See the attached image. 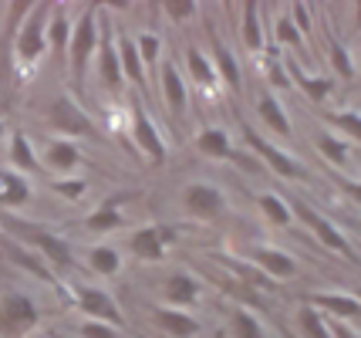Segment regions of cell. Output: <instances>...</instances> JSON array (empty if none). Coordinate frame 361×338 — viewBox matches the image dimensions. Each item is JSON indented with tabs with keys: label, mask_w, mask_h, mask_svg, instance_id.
Segmentation results:
<instances>
[{
	"label": "cell",
	"mask_w": 361,
	"mask_h": 338,
	"mask_svg": "<svg viewBox=\"0 0 361 338\" xmlns=\"http://www.w3.org/2000/svg\"><path fill=\"white\" fill-rule=\"evenodd\" d=\"M0 230L7 234V237H14L20 241L24 247H31L34 254H41V258L51 264V271H75V251H71V241L61 237L58 230H51L44 224H34V220H20L14 213H0Z\"/></svg>",
	"instance_id": "1"
},
{
	"label": "cell",
	"mask_w": 361,
	"mask_h": 338,
	"mask_svg": "<svg viewBox=\"0 0 361 338\" xmlns=\"http://www.w3.org/2000/svg\"><path fill=\"white\" fill-rule=\"evenodd\" d=\"M98 34H102V7H81L75 31H71V44H68V65H71V85L75 92L85 88L92 58L98 51Z\"/></svg>",
	"instance_id": "2"
},
{
	"label": "cell",
	"mask_w": 361,
	"mask_h": 338,
	"mask_svg": "<svg viewBox=\"0 0 361 338\" xmlns=\"http://www.w3.org/2000/svg\"><path fill=\"white\" fill-rule=\"evenodd\" d=\"M287 203H290V213H294V220H300V224L307 227V230H311V234H314V237H317L321 243H324L328 251L341 254V258L351 260V264H361L358 251L351 247V241H348V237L341 234V230H338V227L331 224L328 217H321V213H317L314 207H307V203H304L300 196H290Z\"/></svg>",
	"instance_id": "3"
},
{
	"label": "cell",
	"mask_w": 361,
	"mask_h": 338,
	"mask_svg": "<svg viewBox=\"0 0 361 338\" xmlns=\"http://www.w3.org/2000/svg\"><path fill=\"white\" fill-rule=\"evenodd\" d=\"M47 14H51V4H34L24 24L17 28L14 37V54L24 68H34L47 51Z\"/></svg>",
	"instance_id": "4"
},
{
	"label": "cell",
	"mask_w": 361,
	"mask_h": 338,
	"mask_svg": "<svg viewBox=\"0 0 361 338\" xmlns=\"http://www.w3.org/2000/svg\"><path fill=\"white\" fill-rule=\"evenodd\" d=\"M41 322V308L34 305L24 291H4L0 294V335L4 338H24L31 335Z\"/></svg>",
	"instance_id": "5"
},
{
	"label": "cell",
	"mask_w": 361,
	"mask_h": 338,
	"mask_svg": "<svg viewBox=\"0 0 361 338\" xmlns=\"http://www.w3.org/2000/svg\"><path fill=\"white\" fill-rule=\"evenodd\" d=\"M47 126L54 132H61L64 139H71V135H78V139H98V126H94V119L85 109H81L75 98L68 95H58L47 102Z\"/></svg>",
	"instance_id": "6"
},
{
	"label": "cell",
	"mask_w": 361,
	"mask_h": 338,
	"mask_svg": "<svg viewBox=\"0 0 361 338\" xmlns=\"http://www.w3.org/2000/svg\"><path fill=\"white\" fill-rule=\"evenodd\" d=\"M94 71H98V81L102 88L118 95L122 85H126V75H122V61H118V41H115V28L109 20V11L102 7V34H98V51H94Z\"/></svg>",
	"instance_id": "7"
},
{
	"label": "cell",
	"mask_w": 361,
	"mask_h": 338,
	"mask_svg": "<svg viewBox=\"0 0 361 338\" xmlns=\"http://www.w3.org/2000/svg\"><path fill=\"white\" fill-rule=\"evenodd\" d=\"M240 126H243V143H247V149L253 152V159L257 162H267L270 173H277L281 179H307V173H304V166H300L290 152H283V149H277L274 143H267L260 132H253L243 119H240Z\"/></svg>",
	"instance_id": "8"
},
{
	"label": "cell",
	"mask_w": 361,
	"mask_h": 338,
	"mask_svg": "<svg viewBox=\"0 0 361 338\" xmlns=\"http://www.w3.org/2000/svg\"><path fill=\"white\" fill-rule=\"evenodd\" d=\"M68 294H71L75 308H78L88 322H102V325H111V328H115V325H126V315H122L118 301H115L105 288L75 284V288H68Z\"/></svg>",
	"instance_id": "9"
},
{
	"label": "cell",
	"mask_w": 361,
	"mask_h": 338,
	"mask_svg": "<svg viewBox=\"0 0 361 338\" xmlns=\"http://www.w3.org/2000/svg\"><path fill=\"white\" fill-rule=\"evenodd\" d=\"M0 254L11 260L14 267H20V271H27L31 277H37V281H44L47 288H58V291H64V284L58 281V274L51 271V264H47L41 254H34L31 247H24L20 241H14V237H7L4 230H0ZM68 294V291H64Z\"/></svg>",
	"instance_id": "10"
},
{
	"label": "cell",
	"mask_w": 361,
	"mask_h": 338,
	"mask_svg": "<svg viewBox=\"0 0 361 338\" xmlns=\"http://www.w3.org/2000/svg\"><path fill=\"white\" fill-rule=\"evenodd\" d=\"M176 227L169 224H145L139 230H132V237H128V251L135 254L139 260H149V264H156V260L166 258V251H169V243H176Z\"/></svg>",
	"instance_id": "11"
},
{
	"label": "cell",
	"mask_w": 361,
	"mask_h": 338,
	"mask_svg": "<svg viewBox=\"0 0 361 338\" xmlns=\"http://www.w3.org/2000/svg\"><path fill=\"white\" fill-rule=\"evenodd\" d=\"M183 210L189 217H196V220H220L226 213V196H223L220 186L196 179V183H189L183 190Z\"/></svg>",
	"instance_id": "12"
},
{
	"label": "cell",
	"mask_w": 361,
	"mask_h": 338,
	"mask_svg": "<svg viewBox=\"0 0 361 338\" xmlns=\"http://www.w3.org/2000/svg\"><path fill=\"white\" fill-rule=\"evenodd\" d=\"M132 143L139 145V152L145 159L166 162V139H162V132L156 129L152 115L145 112L139 102L132 105Z\"/></svg>",
	"instance_id": "13"
},
{
	"label": "cell",
	"mask_w": 361,
	"mask_h": 338,
	"mask_svg": "<svg viewBox=\"0 0 361 338\" xmlns=\"http://www.w3.org/2000/svg\"><path fill=\"white\" fill-rule=\"evenodd\" d=\"M307 305L317 308L324 318L331 315L334 322H361V301L355 294H345V291H311Z\"/></svg>",
	"instance_id": "14"
},
{
	"label": "cell",
	"mask_w": 361,
	"mask_h": 338,
	"mask_svg": "<svg viewBox=\"0 0 361 338\" xmlns=\"http://www.w3.org/2000/svg\"><path fill=\"white\" fill-rule=\"evenodd\" d=\"M206 37H209V48H213L209 61H213V68H216L220 85H226L233 95H240V88H243V75H240V61H236V54L226 48V41L216 34L213 24H206Z\"/></svg>",
	"instance_id": "15"
},
{
	"label": "cell",
	"mask_w": 361,
	"mask_h": 338,
	"mask_svg": "<svg viewBox=\"0 0 361 338\" xmlns=\"http://www.w3.org/2000/svg\"><path fill=\"white\" fill-rule=\"evenodd\" d=\"M156 88H159V95H162V102H166L169 115H176V119H186L189 88H186V78H183V71H179L173 61H166V65L159 68Z\"/></svg>",
	"instance_id": "16"
},
{
	"label": "cell",
	"mask_w": 361,
	"mask_h": 338,
	"mask_svg": "<svg viewBox=\"0 0 361 338\" xmlns=\"http://www.w3.org/2000/svg\"><path fill=\"white\" fill-rule=\"evenodd\" d=\"M250 260L260 267L264 274L277 277V281H294L300 274V264L294 254H287L281 247H267V243H253L250 247Z\"/></svg>",
	"instance_id": "17"
},
{
	"label": "cell",
	"mask_w": 361,
	"mask_h": 338,
	"mask_svg": "<svg viewBox=\"0 0 361 338\" xmlns=\"http://www.w3.org/2000/svg\"><path fill=\"white\" fill-rule=\"evenodd\" d=\"M283 68H287V78H290V85L298 81L300 92L311 98V102H324V98L334 95V88H338L334 75H311V71H304L294 54H287V58H283Z\"/></svg>",
	"instance_id": "18"
},
{
	"label": "cell",
	"mask_w": 361,
	"mask_h": 338,
	"mask_svg": "<svg viewBox=\"0 0 361 338\" xmlns=\"http://www.w3.org/2000/svg\"><path fill=\"white\" fill-rule=\"evenodd\" d=\"M132 200V193H115L109 196L105 203L98 210H92L85 220H81V227L85 230H92V234H111V230H118V227L126 224V203Z\"/></svg>",
	"instance_id": "19"
},
{
	"label": "cell",
	"mask_w": 361,
	"mask_h": 338,
	"mask_svg": "<svg viewBox=\"0 0 361 338\" xmlns=\"http://www.w3.org/2000/svg\"><path fill=\"white\" fill-rule=\"evenodd\" d=\"M81 166V149L71 139H51L44 145V156H41V169H51L58 176H68Z\"/></svg>",
	"instance_id": "20"
},
{
	"label": "cell",
	"mask_w": 361,
	"mask_h": 338,
	"mask_svg": "<svg viewBox=\"0 0 361 338\" xmlns=\"http://www.w3.org/2000/svg\"><path fill=\"white\" fill-rule=\"evenodd\" d=\"M152 325L159 332L173 338H192L200 335V322L189 315V311H179V308H166V305H156L152 308Z\"/></svg>",
	"instance_id": "21"
},
{
	"label": "cell",
	"mask_w": 361,
	"mask_h": 338,
	"mask_svg": "<svg viewBox=\"0 0 361 338\" xmlns=\"http://www.w3.org/2000/svg\"><path fill=\"white\" fill-rule=\"evenodd\" d=\"M71 31H75V17H71V11H68L64 4H51V14H47V51L68 54Z\"/></svg>",
	"instance_id": "22"
},
{
	"label": "cell",
	"mask_w": 361,
	"mask_h": 338,
	"mask_svg": "<svg viewBox=\"0 0 361 338\" xmlns=\"http://www.w3.org/2000/svg\"><path fill=\"white\" fill-rule=\"evenodd\" d=\"M162 298H166V308H179V311H186L189 305H196V301H200V284H196L186 271H176V274L166 277V284H162Z\"/></svg>",
	"instance_id": "23"
},
{
	"label": "cell",
	"mask_w": 361,
	"mask_h": 338,
	"mask_svg": "<svg viewBox=\"0 0 361 338\" xmlns=\"http://www.w3.org/2000/svg\"><path fill=\"white\" fill-rule=\"evenodd\" d=\"M240 37H243V48L253 51V54H260V51L267 48L260 4H243V7H240Z\"/></svg>",
	"instance_id": "24"
},
{
	"label": "cell",
	"mask_w": 361,
	"mask_h": 338,
	"mask_svg": "<svg viewBox=\"0 0 361 338\" xmlns=\"http://www.w3.org/2000/svg\"><path fill=\"white\" fill-rule=\"evenodd\" d=\"M196 149L203 152L206 159H233V135L220 126H206V129L196 132Z\"/></svg>",
	"instance_id": "25"
},
{
	"label": "cell",
	"mask_w": 361,
	"mask_h": 338,
	"mask_svg": "<svg viewBox=\"0 0 361 338\" xmlns=\"http://www.w3.org/2000/svg\"><path fill=\"white\" fill-rule=\"evenodd\" d=\"M115 41H118V61H122V75H126L132 85L145 88L149 71H145V65H142V58H139L135 37H132V34H126V31H115Z\"/></svg>",
	"instance_id": "26"
},
{
	"label": "cell",
	"mask_w": 361,
	"mask_h": 338,
	"mask_svg": "<svg viewBox=\"0 0 361 338\" xmlns=\"http://www.w3.org/2000/svg\"><path fill=\"white\" fill-rule=\"evenodd\" d=\"M257 115H260V122H264L274 135H281V139H290V135H294V126H290V119L283 112L281 98H274L270 92H264V95L257 98Z\"/></svg>",
	"instance_id": "27"
},
{
	"label": "cell",
	"mask_w": 361,
	"mask_h": 338,
	"mask_svg": "<svg viewBox=\"0 0 361 338\" xmlns=\"http://www.w3.org/2000/svg\"><path fill=\"white\" fill-rule=\"evenodd\" d=\"M24 203H31V183L14 169H0V207H4V213L24 207Z\"/></svg>",
	"instance_id": "28"
},
{
	"label": "cell",
	"mask_w": 361,
	"mask_h": 338,
	"mask_svg": "<svg viewBox=\"0 0 361 338\" xmlns=\"http://www.w3.org/2000/svg\"><path fill=\"white\" fill-rule=\"evenodd\" d=\"M186 71L189 78L196 81V88H203V92H216L220 88V78H216V68L209 61V54H203L200 48H186Z\"/></svg>",
	"instance_id": "29"
},
{
	"label": "cell",
	"mask_w": 361,
	"mask_h": 338,
	"mask_svg": "<svg viewBox=\"0 0 361 338\" xmlns=\"http://www.w3.org/2000/svg\"><path fill=\"white\" fill-rule=\"evenodd\" d=\"M7 162H11V169L14 173H37L41 169V159H37V152L31 149V143H27V135L17 129L11 132V149H7Z\"/></svg>",
	"instance_id": "30"
},
{
	"label": "cell",
	"mask_w": 361,
	"mask_h": 338,
	"mask_svg": "<svg viewBox=\"0 0 361 338\" xmlns=\"http://www.w3.org/2000/svg\"><path fill=\"white\" fill-rule=\"evenodd\" d=\"M324 126L338 132L345 143H361V109H341V112H324Z\"/></svg>",
	"instance_id": "31"
},
{
	"label": "cell",
	"mask_w": 361,
	"mask_h": 338,
	"mask_svg": "<svg viewBox=\"0 0 361 338\" xmlns=\"http://www.w3.org/2000/svg\"><path fill=\"white\" fill-rule=\"evenodd\" d=\"M314 145H317V152H321L331 166H338V169H345L348 159H351V145H348L345 139H338L334 132H317Z\"/></svg>",
	"instance_id": "32"
},
{
	"label": "cell",
	"mask_w": 361,
	"mask_h": 338,
	"mask_svg": "<svg viewBox=\"0 0 361 338\" xmlns=\"http://www.w3.org/2000/svg\"><path fill=\"white\" fill-rule=\"evenodd\" d=\"M226 322H230V335L233 338H267L260 318L253 315L250 308H230V318Z\"/></svg>",
	"instance_id": "33"
},
{
	"label": "cell",
	"mask_w": 361,
	"mask_h": 338,
	"mask_svg": "<svg viewBox=\"0 0 361 338\" xmlns=\"http://www.w3.org/2000/svg\"><path fill=\"white\" fill-rule=\"evenodd\" d=\"M257 207H260V213H264L274 227H290V224H294L290 203H287L281 193H260V196H257Z\"/></svg>",
	"instance_id": "34"
},
{
	"label": "cell",
	"mask_w": 361,
	"mask_h": 338,
	"mask_svg": "<svg viewBox=\"0 0 361 338\" xmlns=\"http://www.w3.org/2000/svg\"><path fill=\"white\" fill-rule=\"evenodd\" d=\"M88 267L94 274H102V277H115L122 271V254L115 247H109V243H98V247L88 251Z\"/></svg>",
	"instance_id": "35"
},
{
	"label": "cell",
	"mask_w": 361,
	"mask_h": 338,
	"mask_svg": "<svg viewBox=\"0 0 361 338\" xmlns=\"http://www.w3.org/2000/svg\"><path fill=\"white\" fill-rule=\"evenodd\" d=\"M298 328L304 338H334L328 328V318L311 305H300L298 308Z\"/></svg>",
	"instance_id": "36"
},
{
	"label": "cell",
	"mask_w": 361,
	"mask_h": 338,
	"mask_svg": "<svg viewBox=\"0 0 361 338\" xmlns=\"http://www.w3.org/2000/svg\"><path fill=\"white\" fill-rule=\"evenodd\" d=\"M328 61H331V68H334L338 78H345V81L355 78V61H351V54H348V48L331 31H328Z\"/></svg>",
	"instance_id": "37"
},
{
	"label": "cell",
	"mask_w": 361,
	"mask_h": 338,
	"mask_svg": "<svg viewBox=\"0 0 361 338\" xmlns=\"http://www.w3.org/2000/svg\"><path fill=\"white\" fill-rule=\"evenodd\" d=\"M135 48H139V58H142V65H145V71H149V68L156 71L159 54H162V37H159L156 31H142L139 37H135ZM152 78H159V71Z\"/></svg>",
	"instance_id": "38"
},
{
	"label": "cell",
	"mask_w": 361,
	"mask_h": 338,
	"mask_svg": "<svg viewBox=\"0 0 361 338\" xmlns=\"http://www.w3.org/2000/svg\"><path fill=\"white\" fill-rule=\"evenodd\" d=\"M47 190L54 196H61V200H71V203H78L81 196L88 193V183L78 176H61V179H51L47 183Z\"/></svg>",
	"instance_id": "39"
},
{
	"label": "cell",
	"mask_w": 361,
	"mask_h": 338,
	"mask_svg": "<svg viewBox=\"0 0 361 338\" xmlns=\"http://www.w3.org/2000/svg\"><path fill=\"white\" fill-rule=\"evenodd\" d=\"M274 37H277V44H287V48H304V37H300V31L294 28L290 14H277V20H274Z\"/></svg>",
	"instance_id": "40"
},
{
	"label": "cell",
	"mask_w": 361,
	"mask_h": 338,
	"mask_svg": "<svg viewBox=\"0 0 361 338\" xmlns=\"http://www.w3.org/2000/svg\"><path fill=\"white\" fill-rule=\"evenodd\" d=\"M287 14H290V20H294V28H298L300 31V37H307V34H311V28H314V17H311V11H307V4H290V11H287Z\"/></svg>",
	"instance_id": "41"
},
{
	"label": "cell",
	"mask_w": 361,
	"mask_h": 338,
	"mask_svg": "<svg viewBox=\"0 0 361 338\" xmlns=\"http://www.w3.org/2000/svg\"><path fill=\"white\" fill-rule=\"evenodd\" d=\"M264 75L270 78V85H281V88H290V78H287V68H283L281 54H270L267 65H264Z\"/></svg>",
	"instance_id": "42"
},
{
	"label": "cell",
	"mask_w": 361,
	"mask_h": 338,
	"mask_svg": "<svg viewBox=\"0 0 361 338\" xmlns=\"http://www.w3.org/2000/svg\"><path fill=\"white\" fill-rule=\"evenodd\" d=\"M162 11H166L169 20H189V17H196L200 7L192 0H169V4H162Z\"/></svg>",
	"instance_id": "43"
},
{
	"label": "cell",
	"mask_w": 361,
	"mask_h": 338,
	"mask_svg": "<svg viewBox=\"0 0 361 338\" xmlns=\"http://www.w3.org/2000/svg\"><path fill=\"white\" fill-rule=\"evenodd\" d=\"M78 335L81 338H118V332L111 328V325H102V322H85L78 325Z\"/></svg>",
	"instance_id": "44"
},
{
	"label": "cell",
	"mask_w": 361,
	"mask_h": 338,
	"mask_svg": "<svg viewBox=\"0 0 361 338\" xmlns=\"http://www.w3.org/2000/svg\"><path fill=\"white\" fill-rule=\"evenodd\" d=\"M338 186L345 190L355 203H361V179H348V176H338Z\"/></svg>",
	"instance_id": "45"
},
{
	"label": "cell",
	"mask_w": 361,
	"mask_h": 338,
	"mask_svg": "<svg viewBox=\"0 0 361 338\" xmlns=\"http://www.w3.org/2000/svg\"><path fill=\"white\" fill-rule=\"evenodd\" d=\"M328 328H331V335L334 338H361V332H355V328L345 325V322H328Z\"/></svg>",
	"instance_id": "46"
},
{
	"label": "cell",
	"mask_w": 361,
	"mask_h": 338,
	"mask_svg": "<svg viewBox=\"0 0 361 338\" xmlns=\"http://www.w3.org/2000/svg\"><path fill=\"white\" fill-rule=\"evenodd\" d=\"M355 28H361V4L355 7Z\"/></svg>",
	"instance_id": "47"
},
{
	"label": "cell",
	"mask_w": 361,
	"mask_h": 338,
	"mask_svg": "<svg viewBox=\"0 0 361 338\" xmlns=\"http://www.w3.org/2000/svg\"><path fill=\"white\" fill-rule=\"evenodd\" d=\"M355 298H358V301H361V288H358V291H355Z\"/></svg>",
	"instance_id": "48"
},
{
	"label": "cell",
	"mask_w": 361,
	"mask_h": 338,
	"mask_svg": "<svg viewBox=\"0 0 361 338\" xmlns=\"http://www.w3.org/2000/svg\"><path fill=\"white\" fill-rule=\"evenodd\" d=\"M0 135H4V122H0Z\"/></svg>",
	"instance_id": "49"
}]
</instances>
